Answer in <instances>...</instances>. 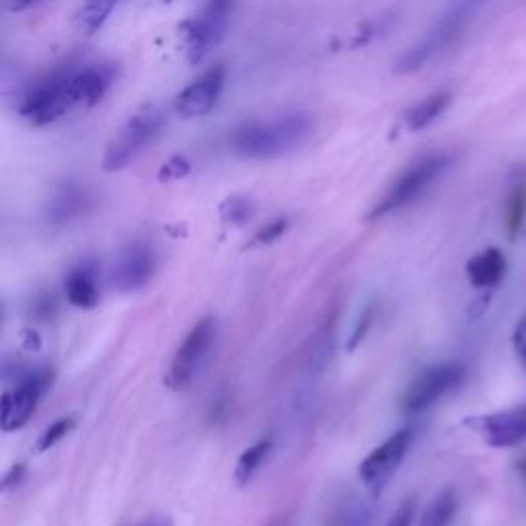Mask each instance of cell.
<instances>
[{"instance_id":"13","label":"cell","mask_w":526,"mask_h":526,"mask_svg":"<svg viewBox=\"0 0 526 526\" xmlns=\"http://www.w3.org/2000/svg\"><path fill=\"white\" fill-rule=\"evenodd\" d=\"M118 68L111 62H87L72 66V99L77 109L95 107L116 83Z\"/></svg>"},{"instance_id":"3","label":"cell","mask_w":526,"mask_h":526,"mask_svg":"<svg viewBox=\"0 0 526 526\" xmlns=\"http://www.w3.org/2000/svg\"><path fill=\"white\" fill-rule=\"evenodd\" d=\"M455 163V157L450 153H432L416 163H411L383 194V198L372 206L366 220H377L391 212H397L409 204L416 202L426 194L430 185H434Z\"/></svg>"},{"instance_id":"20","label":"cell","mask_w":526,"mask_h":526,"mask_svg":"<svg viewBox=\"0 0 526 526\" xmlns=\"http://www.w3.org/2000/svg\"><path fill=\"white\" fill-rule=\"evenodd\" d=\"M118 5L120 0H85V5L77 13V29L83 35H95Z\"/></svg>"},{"instance_id":"32","label":"cell","mask_w":526,"mask_h":526,"mask_svg":"<svg viewBox=\"0 0 526 526\" xmlns=\"http://www.w3.org/2000/svg\"><path fill=\"white\" fill-rule=\"evenodd\" d=\"M25 477V465H15L11 467V471L5 475L3 479V490H13V487H17Z\"/></svg>"},{"instance_id":"14","label":"cell","mask_w":526,"mask_h":526,"mask_svg":"<svg viewBox=\"0 0 526 526\" xmlns=\"http://www.w3.org/2000/svg\"><path fill=\"white\" fill-rule=\"evenodd\" d=\"M46 377L40 372H29L23 377L13 393L3 395V430L15 432L23 428L40 401L44 389H46Z\"/></svg>"},{"instance_id":"34","label":"cell","mask_w":526,"mask_h":526,"mask_svg":"<svg viewBox=\"0 0 526 526\" xmlns=\"http://www.w3.org/2000/svg\"><path fill=\"white\" fill-rule=\"evenodd\" d=\"M42 3V0H9V9L13 13H19V11H27L29 7Z\"/></svg>"},{"instance_id":"24","label":"cell","mask_w":526,"mask_h":526,"mask_svg":"<svg viewBox=\"0 0 526 526\" xmlns=\"http://www.w3.org/2000/svg\"><path fill=\"white\" fill-rule=\"evenodd\" d=\"M524 218H526V185L522 183L514 187V192L508 202V214H506L508 222L506 224H508L510 237H514L520 231Z\"/></svg>"},{"instance_id":"11","label":"cell","mask_w":526,"mask_h":526,"mask_svg":"<svg viewBox=\"0 0 526 526\" xmlns=\"http://www.w3.org/2000/svg\"><path fill=\"white\" fill-rule=\"evenodd\" d=\"M463 426L477 432L492 448H510L526 440V403L485 416L465 418Z\"/></svg>"},{"instance_id":"33","label":"cell","mask_w":526,"mask_h":526,"mask_svg":"<svg viewBox=\"0 0 526 526\" xmlns=\"http://www.w3.org/2000/svg\"><path fill=\"white\" fill-rule=\"evenodd\" d=\"M54 307H56V300H54L52 296H42V298L35 303L33 311H35V315L40 317V319H46V317H52Z\"/></svg>"},{"instance_id":"6","label":"cell","mask_w":526,"mask_h":526,"mask_svg":"<svg viewBox=\"0 0 526 526\" xmlns=\"http://www.w3.org/2000/svg\"><path fill=\"white\" fill-rule=\"evenodd\" d=\"M216 340V319L204 317L200 319L192 331L185 335L183 344L177 348L169 374H167V385L175 391L187 389L196 379V374L204 366L208 352L212 350Z\"/></svg>"},{"instance_id":"22","label":"cell","mask_w":526,"mask_h":526,"mask_svg":"<svg viewBox=\"0 0 526 526\" xmlns=\"http://www.w3.org/2000/svg\"><path fill=\"white\" fill-rule=\"evenodd\" d=\"M253 212L255 206L245 196H231L220 204V218L224 224H231V227H243L245 222L251 220Z\"/></svg>"},{"instance_id":"36","label":"cell","mask_w":526,"mask_h":526,"mask_svg":"<svg viewBox=\"0 0 526 526\" xmlns=\"http://www.w3.org/2000/svg\"><path fill=\"white\" fill-rule=\"evenodd\" d=\"M270 526H286V522H284V520H280V518H278V520H274V522H272V524H270Z\"/></svg>"},{"instance_id":"25","label":"cell","mask_w":526,"mask_h":526,"mask_svg":"<svg viewBox=\"0 0 526 526\" xmlns=\"http://www.w3.org/2000/svg\"><path fill=\"white\" fill-rule=\"evenodd\" d=\"M72 428H74V418H60V420H56V422L40 436V440H37L35 450H37V453H46V450H50L52 446H56Z\"/></svg>"},{"instance_id":"23","label":"cell","mask_w":526,"mask_h":526,"mask_svg":"<svg viewBox=\"0 0 526 526\" xmlns=\"http://www.w3.org/2000/svg\"><path fill=\"white\" fill-rule=\"evenodd\" d=\"M333 526H370V510L358 498L344 500L333 516Z\"/></svg>"},{"instance_id":"35","label":"cell","mask_w":526,"mask_h":526,"mask_svg":"<svg viewBox=\"0 0 526 526\" xmlns=\"http://www.w3.org/2000/svg\"><path fill=\"white\" fill-rule=\"evenodd\" d=\"M148 526H173L171 520H163V522H157V524H148Z\"/></svg>"},{"instance_id":"9","label":"cell","mask_w":526,"mask_h":526,"mask_svg":"<svg viewBox=\"0 0 526 526\" xmlns=\"http://www.w3.org/2000/svg\"><path fill=\"white\" fill-rule=\"evenodd\" d=\"M467 23V13L463 9L446 13L424 37L416 44L411 46L395 64V72L399 74H409L424 68L434 56H438L442 50H446L453 44L457 37L463 33Z\"/></svg>"},{"instance_id":"39","label":"cell","mask_w":526,"mask_h":526,"mask_svg":"<svg viewBox=\"0 0 526 526\" xmlns=\"http://www.w3.org/2000/svg\"><path fill=\"white\" fill-rule=\"evenodd\" d=\"M473 3H479V0H473Z\"/></svg>"},{"instance_id":"17","label":"cell","mask_w":526,"mask_h":526,"mask_svg":"<svg viewBox=\"0 0 526 526\" xmlns=\"http://www.w3.org/2000/svg\"><path fill=\"white\" fill-rule=\"evenodd\" d=\"M508 270V263L506 257L500 249L490 247V249H483L481 253L473 255L467 266V278L475 288H494L498 286Z\"/></svg>"},{"instance_id":"4","label":"cell","mask_w":526,"mask_h":526,"mask_svg":"<svg viewBox=\"0 0 526 526\" xmlns=\"http://www.w3.org/2000/svg\"><path fill=\"white\" fill-rule=\"evenodd\" d=\"M165 124V111L157 105H148L136 111L107 144L103 155V169L107 173H116L132 165L161 136Z\"/></svg>"},{"instance_id":"21","label":"cell","mask_w":526,"mask_h":526,"mask_svg":"<svg viewBox=\"0 0 526 526\" xmlns=\"http://www.w3.org/2000/svg\"><path fill=\"white\" fill-rule=\"evenodd\" d=\"M270 450H272V440L270 438L259 440V442H255V444H251L249 448L243 450L239 461H237V467H235V481H237V485H247L251 481V477L259 469L263 459L270 455Z\"/></svg>"},{"instance_id":"10","label":"cell","mask_w":526,"mask_h":526,"mask_svg":"<svg viewBox=\"0 0 526 526\" xmlns=\"http://www.w3.org/2000/svg\"><path fill=\"white\" fill-rule=\"evenodd\" d=\"M224 83H227V66L222 62L210 66L175 97V114L183 120L208 116L224 91Z\"/></svg>"},{"instance_id":"28","label":"cell","mask_w":526,"mask_h":526,"mask_svg":"<svg viewBox=\"0 0 526 526\" xmlns=\"http://www.w3.org/2000/svg\"><path fill=\"white\" fill-rule=\"evenodd\" d=\"M190 169H192L190 161H187V159L181 157V155H175V157H171L167 163H163V167H161V171H159V179H161V181L181 179V177H185L187 173H190Z\"/></svg>"},{"instance_id":"29","label":"cell","mask_w":526,"mask_h":526,"mask_svg":"<svg viewBox=\"0 0 526 526\" xmlns=\"http://www.w3.org/2000/svg\"><path fill=\"white\" fill-rule=\"evenodd\" d=\"M512 346H514V352H516V358H518L520 366H522L524 372H526V315H522L520 321H518L516 327H514Z\"/></svg>"},{"instance_id":"12","label":"cell","mask_w":526,"mask_h":526,"mask_svg":"<svg viewBox=\"0 0 526 526\" xmlns=\"http://www.w3.org/2000/svg\"><path fill=\"white\" fill-rule=\"evenodd\" d=\"M157 270V255L155 249L146 241H130L118 255L114 266V280L116 288L122 292H132L150 282Z\"/></svg>"},{"instance_id":"5","label":"cell","mask_w":526,"mask_h":526,"mask_svg":"<svg viewBox=\"0 0 526 526\" xmlns=\"http://www.w3.org/2000/svg\"><path fill=\"white\" fill-rule=\"evenodd\" d=\"M237 0H206L202 11L185 23V54L198 66L222 42Z\"/></svg>"},{"instance_id":"37","label":"cell","mask_w":526,"mask_h":526,"mask_svg":"<svg viewBox=\"0 0 526 526\" xmlns=\"http://www.w3.org/2000/svg\"><path fill=\"white\" fill-rule=\"evenodd\" d=\"M520 471H522V475H524V479H526V461L520 463Z\"/></svg>"},{"instance_id":"27","label":"cell","mask_w":526,"mask_h":526,"mask_svg":"<svg viewBox=\"0 0 526 526\" xmlns=\"http://www.w3.org/2000/svg\"><path fill=\"white\" fill-rule=\"evenodd\" d=\"M286 229H288V218H286V216L274 218V220H270V222L266 224V227L259 229V231L255 233V237H253V241L249 243V247H253V245H270V243L278 241V239L286 233Z\"/></svg>"},{"instance_id":"31","label":"cell","mask_w":526,"mask_h":526,"mask_svg":"<svg viewBox=\"0 0 526 526\" xmlns=\"http://www.w3.org/2000/svg\"><path fill=\"white\" fill-rule=\"evenodd\" d=\"M372 307H368L366 309V313L360 317V321H358V325H356V329H354V333H352V340H350V350H354L362 340H364V335H366V331H368V327L372 325Z\"/></svg>"},{"instance_id":"16","label":"cell","mask_w":526,"mask_h":526,"mask_svg":"<svg viewBox=\"0 0 526 526\" xmlns=\"http://www.w3.org/2000/svg\"><path fill=\"white\" fill-rule=\"evenodd\" d=\"M64 290L70 305L83 311L95 309L99 303V282L95 263L83 261L77 268H72L64 278Z\"/></svg>"},{"instance_id":"38","label":"cell","mask_w":526,"mask_h":526,"mask_svg":"<svg viewBox=\"0 0 526 526\" xmlns=\"http://www.w3.org/2000/svg\"><path fill=\"white\" fill-rule=\"evenodd\" d=\"M161 3H171V0H161Z\"/></svg>"},{"instance_id":"1","label":"cell","mask_w":526,"mask_h":526,"mask_svg":"<svg viewBox=\"0 0 526 526\" xmlns=\"http://www.w3.org/2000/svg\"><path fill=\"white\" fill-rule=\"evenodd\" d=\"M313 130V118L303 111H294V114H282L270 120L245 122L233 130L229 142L235 153L245 159L268 161L305 144Z\"/></svg>"},{"instance_id":"19","label":"cell","mask_w":526,"mask_h":526,"mask_svg":"<svg viewBox=\"0 0 526 526\" xmlns=\"http://www.w3.org/2000/svg\"><path fill=\"white\" fill-rule=\"evenodd\" d=\"M459 512V496L453 487L442 490L424 510L420 526H450Z\"/></svg>"},{"instance_id":"26","label":"cell","mask_w":526,"mask_h":526,"mask_svg":"<svg viewBox=\"0 0 526 526\" xmlns=\"http://www.w3.org/2000/svg\"><path fill=\"white\" fill-rule=\"evenodd\" d=\"M393 25V17H379V21H370L366 23L358 33H354L350 48H360L366 46L368 42H372L374 37H379L383 31H389Z\"/></svg>"},{"instance_id":"30","label":"cell","mask_w":526,"mask_h":526,"mask_svg":"<svg viewBox=\"0 0 526 526\" xmlns=\"http://www.w3.org/2000/svg\"><path fill=\"white\" fill-rule=\"evenodd\" d=\"M413 514H416V500H405L397 512L393 514V518L387 522V526H411Z\"/></svg>"},{"instance_id":"15","label":"cell","mask_w":526,"mask_h":526,"mask_svg":"<svg viewBox=\"0 0 526 526\" xmlns=\"http://www.w3.org/2000/svg\"><path fill=\"white\" fill-rule=\"evenodd\" d=\"M93 206H95V196L89 187L68 181V183H62L52 194L46 206V220L54 224V227H60V224H68L72 220L89 214Z\"/></svg>"},{"instance_id":"7","label":"cell","mask_w":526,"mask_h":526,"mask_svg":"<svg viewBox=\"0 0 526 526\" xmlns=\"http://www.w3.org/2000/svg\"><path fill=\"white\" fill-rule=\"evenodd\" d=\"M465 364L461 362H440L434 364L430 368H426L424 372H420L416 381H413L403 399H401V407L405 413H420L428 407H432L436 401H440L444 395H448L450 391H455L457 387H461V383L465 381Z\"/></svg>"},{"instance_id":"18","label":"cell","mask_w":526,"mask_h":526,"mask_svg":"<svg viewBox=\"0 0 526 526\" xmlns=\"http://www.w3.org/2000/svg\"><path fill=\"white\" fill-rule=\"evenodd\" d=\"M450 103H453V93L446 91V89H440V91L424 97L422 101H418L411 109L405 111L407 130L420 132V130L428 128L430 124H434L444 114Z\"/></svg>"},{"instance_id":"8","label":"cell","mask_w":526,"mask_h":526,"mask_svg":"<svg viewBox=\"0 0 526 526\" xmlns=\"http://www.w3.org/2000/svg\"><path fill=\"white\" fill-rule=\"evenodd\" d=\"M411 440L413 430L401 428L395 434H391L381 446L374 448L360 463L358 477L372 496H379L385 490V485L391 481V477L397 473L411 446Z\"/></svg>"},{"instance_id":"2","label":"cell","mask_w":526,"mask_h":526,"mask_svg":"<svg viewBox=\"0 0 526 526\" xmlns=\"http://www.w3.org/2000/svg\"><path fill=\"white\" fill-rule=\"evenodd\" d=\"M72 66H58L40 79H35L19 99L17 114L31 126L42 128L58 122L72 109H77L72 99Z\"/></svg>"}]
</instances>
